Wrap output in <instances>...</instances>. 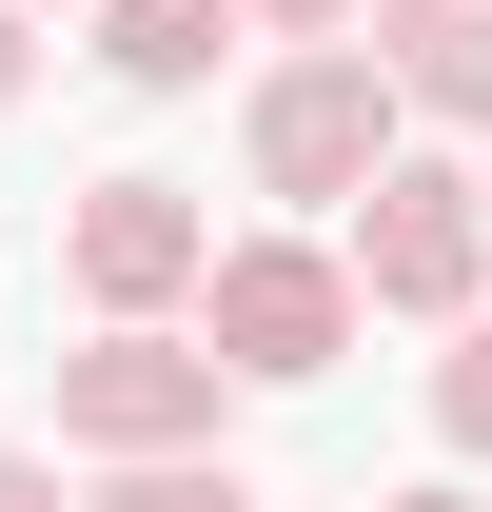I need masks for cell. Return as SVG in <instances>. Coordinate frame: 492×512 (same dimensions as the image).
<instances>
[{
  "label": "cell",
  "instance_id": "cell-1",
  "mask_svg": "<svg viewBox=\"0 0 492 512\" xmlns=\"http://www.w3.org/2000/svg\"><path fill=\"white\" fill-rule=\"evenodd\" d=\"M197 355H217V375H256V394L335 375V355H355V276H335L315 237H237V256H197Z\"/></svg>",
  "mask_w": 492,
  "mask_h": 512
},
{
  "label": "cell",
  "instance_id": "cell-2",
  "mask_svg": "<svg viewBox=\"0 0 492 512\" xmlns=\"http://www.w3.org/2000/svg\"><path fill=\"white\" fill-rule=\"evenodd\" d=\"M355 276L374 316H473V276H492V217H473V178H433V158H374L355 178Z\"/></svg>",
  "mask_w": 492,
  "mask_h": 512
},
{
  "label": "cell",
  "instance_id": "cell-3",
  "mask_svg": "<svg viewBox=\"0 0 492 512\" xmlns=\"http://www.w3.org/2000/svg\"><path fill=\"white\" fill-rule=\"evenodd\" d=\"M60 434L79 453H217V355L158 316H119L99 355H60Z\"/></svg>",
  "mask_w": 492,
  "mask_h": 512
},
{
  "label": "cell",
  "instance_id": "cell-4",
  "mask_svg": "<svg viewBox=\"0 0 492 512\" xmlns=\"http://www.w3.org/2000/svg\"><path fill=\"white\" fill-rule=\"evenodd\" d=\"M374 158H394V79H374L355 40H315V60L256 79V178L276 197H355Z\"/></svg>",
  "mask_w": 492,
  "mask_h": 512
},
{
  "label": "cell",
  "instance_id": "cell-5",
  "mask_svg": "<svg viewBox=\"0 0 492 512\" xmlns=\"http://www.w3.org/2000/svg\"><path fill=\"white\" fill-rule=\"evenodd\" d=\"M60 256H79V296H99V316H158V296H197L217 217H197L178 178H99V197L60 217Z\"/></svg>",
  "mask_w": 492,
  "mask_h": 512
},
{
  "label": "cell",
  "instance_id": "cell-6",
  "mask_svg": "<svg viewBox=\"0 0 492 512\" xmlns=\"http://www.w3.org/2000/svg\"><path fill=\"white\" fill-rule=\"evenodd\" d=\"M374 40L355 60L394 79V99H433V119H492V0H355Z\"/></svg>",
  "mask_w": 492,
  "mask_h": 512
},
{
  "label": "cell",
  "instance_id": "cell-7",
  "mask_svg": "<svg viewBox=\"0 0 492 512\" xmlns=\"http://www.w3.org/2000/svg\"><path fill=\"white\" fill-rule=\"evenodd\" d=\"M217 40H237V0H99V60H119L138 99H178V79H217Z\"/></svg>",
  "mask_w": 492,
  "mask_h": 512
},
{
  "label": "cell",
  "instance_id": "cell-8",
  "mask_svg": "<svg viewBox=\"0 0 492 512\" xmlns=\"http://www.w3.org/2000/svg\"><path fill=\"white\" fill-rule=\"evenodd\" d=\"M79 512H256L217 453H119V493H79Z\"/></svg>",
  "mask_w": 492,
  "mask_h": 512
},
{
  "label": "cell",
  "instance_id": "cell-9",
  "mask_svg": "<svg viewBox=\"0 0 492 512\" xmlns=\"http://www.w3.org/2000/svg\"><path fill=\"white\" fill-rule=\"evenodd\" d=\"M433 434H453V453H492V316L433 355Z\"/></svg>",
  "mask_w": 492,
  "mask_h": 512
},
{
  "label": "cell",
  "instance_id": "cell-10",
  "mask_svg": "<svg viewBox=\"0 0 492 512\" xmlns=\"http://www.w3.org/2000/svg\"><path fill=\"white\" fill-rule=\"evenodd\" d=\"M0 512H79V493H60V473H40V453H0Z\"/></svg>",
  "mask_w": 492,
  "mask_h": 512
},
{
  "label": "cell",
  "instance_id": "cell-11",
  "mask_svg": "<svg viewBox=\"0 0 492 512\" xmlns=\"http://www.w3.org/2000/svg\"><path fill=\"white\" fill-rule=\"evenodd\" d=\"M237 20H296V40H335V20H355V0H237Z\"/></svg>",
  "mask_w": 492,
  "mask_h": 512
},
{
  "label": "cell",
  "instance_id": "cell-12",
  "mask_svg": "<svg viewBox=\"0 0 492 512\" xmlns=\"http://www.w3.org/2000/svg\"><path fill=\"white\" fill-rule=\"evenodd\" d=\"M0 99H20V0H0Z\"/></svg>",
  "mask_w": 492,
  "mask_h": 512
},
{
  "label": "cell",
  "instance_id": "cell-13",
  "mask_svg": "<svg viewBox=\"0 0 492 512\" xmlns=\"http://www.w3.org/2000/svg\"><path fill=\"white\" fill-rule=\"evenodd\" d=\"M374 512H473V493H374Z\"/></svg>",
  "mask_w": 492,
  "mask_h": 512
},
{
  "label": "cell",
  "instance_id": "cell-14",
  "mask_svg": "<svg viewBox=\"0 0 492 512\" xmlns=\"http://www.w3.org/2000/svg\"><path fill=\"white\" fill-rule=\"evenodd\" d=\"M473 217H492V178H473Z\"/></svg>",
  "mask_w": 492,
  "mask_h": 512
}]
</instances>
